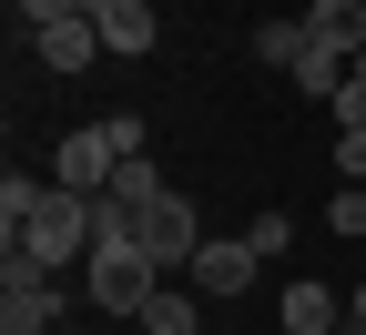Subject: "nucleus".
Segmentation results:
<instances>
[{"label": "nucleus", "mask_w": 366, "mask_h": 335, "mask_svg": "<svg viewBox=\"0 0 366 335\" xmlns=\"http://www.w3.org/2000/svg\"><path fill=\"white\" fill-rule=\"evenodd\" d=\"M61 264H92V194H41V214L0 244V274H61Z\"/></svg>", "instance_id": "obj_1"}, {"label": "nucleus", "mask_w": 366, "mask_h": 335, "mask_svg": "<svg viewBox=\"0 0 366 335\" xmlns=\"http://www.w3.org/2000/svg\"><path fill=\"white\" fill-rule=\"evenodd\" d=\"M163 264L143 254V244H102V254H92V305H102V315H132V325H143V305L163 295Z\"/></svg>", "instance_id": "obj_2"}, {"label": "nucleus", "mask_w": 366, "mask_h": 335, "mask_svg": "<svg viewBox=\"0 0 366 335\" xmlns=\"http://www.w3.org/2000/svg\"><path fill=\"white\" fill-rule=\"evenodd\" d=\"M112 173H122V142H112V122H81V132H61V153H51V183H61V194H112Z\"/></svg>", "instance_id": "obj_3"}, {"label": "nucleus", "mask_w": 366, "mask_h": 335, "mask_svg": "<svg viewBox=\"0 0 366 335\" xmlns=\"http://www.w3.org/2000/svg\"><path fill=\"white\" fill-rule=\"evenodd\" d=\"M132 244H143L163 274H194V254H204V224H194V204H183V194H163V204L143 214V234H132Z\"/></svg>", "instance_id": "obj_4"}, {"label": "nucleus", "mask_w": 366, "mask_h": 335, "mask_svg": "<svg viewBox=\"0 0 366 335\" xmlns=\"http://www.w3.org/2000/svg\"><path fill=\"white\" fill-rule=\"evenodd\" d=\"M61 325V274H0V335H51Z\"/></svg>", "instance_id": "obj_5"}, {"label": "nucleus", "mask_w": 366, "mask_h": 335, "mask_svg": "<svg viewBox=\"0 0 366 335\" xmlns=\"http://www.w3.org/2000/svg\"><path fill=\"white\" fill-rule=\"evenodd\" d=\"M183 284H194L204 305L244 295V284H254V244H244V234H204V254H194V274H183Z\"/></svg>", "instance_id": "obj_6"}, {"label": "nucleus", "mask_w": 366, "mask_h": 335, "mask_svg": "<svg viewBox=\"0 0 366 335\" xmlns=\"http://www.w3.org/2000/svg\"><path fill=\"white\" fill-rule=\"evenodd\" d=\"M31 61L41 71H92V61H102V31H92V11H71V21H51V31H31Z\"/></svg>", "instance_id": "obj_7"}, {"label": "nucleus", "mask_w": 366, "mask_h": 335, "mask_svg": "<svg viewBox=\"0 0 366 335\" xmlns=\"http://www.w3.org/2000/svg\"><path fill=\"white\" fill-rule=\"evenodd\" d=\"M81 11H92V31H102V51H122V61H143L153 51V0H81Z\"/></svg>", "instance_id": "obj_8"}, {"label": "nucleus", "mask_w": 366, "mask_h": 335, "mask_svg": "<svg viewBox=\"0 0 366 335\" xmlns=\"http://www.w3.org/2000/svg\"><path fill=\"white\" fill-rule=\"evenodd\" d=\"M305 41L315 51H366V0H305Z\"/></svg>", "instance_id": "obj_9"}, {"label": "nucleus", "mask_w": 366, "mask_h": 335, "mask_svg": "<svg viewBox=\"0 0 366 335\" xmlns=\"http://www.w3.org/2000/svg\"><path fill=\"white\" fill-rule=\"evenodd\" d=\"M336 325H346V305H336L315 274H305V284H285V305H274V335H336Z\"/></svg>", "instance_id": "obj_10"}, {"label": "nucleus", "mask_w": 366, "mask_h": 335, "mask_svg": "<svg viewBox=\"0 0 366 335\" xmlns=\"http://www.w3.org/2000/svg\"><path fill=\"white\" fill-rule=\"evenodd\" d=\"M143 335H204V305H194V284H163V295L143 305Z\"/></svg>", "instance_id": "obj_11"}, {"label": "nucleus", "mask_w": 366, "mask_h": 335, "mask_svg": "<svg viewBox=\"0 0 366 335\" xmlns=\"http://www.w3.org/2000/svg\"><path fill=\"white\" fill-rule=\"evenodd\" d=\"M163 194H173V183H163V173H153V153H132V163H122V173H112V204H132V214H153V204H163Z\"/></svg>", "instance_id": "obj_12"}, {"label": "nucleus", "mask_w": 366, "mask_h": 335, "mask_svg": "<svg viewBox=\"0 0 366 335\" xmlns=\"http://www.w3.org/2000/svg\"><path fill=\"white\" fill-rule=\"evenodd\" d=\"M346 51H315V41H305V61H295V91H315V102H336V91H346Z\"/></svg>", "instance_id": "obj_13"}, {"label": "nucleus", "mask_w": 366, "mask_h": 335, "mask_svg": "<svg viewBox=\"0 0 366 335\" xmlns=\"http://www.w3.org/2000/svg\"><path fill=\"white\" fill-rule=\"evenodd\" d=\"M41 194H51V183H31V173H0V244H11V234L41 214Z\"/></svg>", "instance_id": "obj_14"}, {"label": "nucleus", "mask_w": 366, "mask_h": 335, "mask_svg": "<svg viewBox=\"0 0 366 335\" xmlns=\"http://www.w3.org/2000/svg\"><path fill=\"white\" fill-rule=\"evenodd\" d=\"M254 61H264V71H295V61H305V21H264V31H254Z\"/></svg>", "instance_id": "obj_15"}, {"label": "nucleus", "mask_w": 366, "mask_h": 335, "mask_svg": "<svg viewBox=\"0 0 366 335\" xmlns=\"http://www.w3.org/2000/svg\"><path fill=\"white\" fill-rule=\"evenodd\" d=\"M326 224L346 234V244H366V183H336V204H326Z\"/></svg>", "instance_id": "obj_16"}, {"label": "nucleus", "mask_w": 366, "mask_h": 335, "mask_svg": "<svg viewBox=\"0 0 366 335\" xmlns=\"http://www.w3.org/2000/svg\"><path fill=\"white\" fill-rule=\"evenodd\" d=\"M244 244H254V254H285V244H295V224H285V214H254V224H244Z\"/></svg>", "instance_id": "obj_17"}, {"label": "nucleus", "mask_w": 366, "mask_h": 335, "mask_svg": "<svg viewBox=\"0 0 366 335\" xmlns=\"http://www.w3.org/2000/svg\"><path fill=\"white\" fill-rule=\"evenodd\" d=\"M336 173H346V183H366V122H346V132H336Z\"/></svg>", "instance_id": "obj_18"}, {"label": "nucleus", "mask_w": 366, "mask_h": 335, "mask_svg": "<svg viewBox=\"0 0 366 335\" xmlns=\"http://www.w3.org/2000/svg\"><path fill=\"white\" fill-rule=\"evenodd\" d=\"M71 11H81V0H21V21H31V31H51V21H71Z\"/></svg>", "instance_id": "obj_19"}, {"label": "nucleus", "mask_w": 366, "mask_h": 335, "mask_svg": "<svg viewBox=\"0 0 366 335\" xmlns=\"http://www.w3.org/2000/svg\"><path fill=\"white\" fill-rule=\"evenodd\" d=\"M346 315H356V325H366V284H356V295H346Z\"/></svg>", "instance_id": "obj_20"}, {"label": "nucleus", "mask_w": 366, "mask_h": 335, "mask_svg": "<svg viewBox=\"0 0 366 335\" xmlns=\"http://www.w3.org/2000/svg\"><path fill=\"white\" fill-rule=\"evenodd\" d=\"M336 335H366V325H356V315H346V325H336Z\"/></svg>", "instance_id": "obj_21"}]
</instances>
